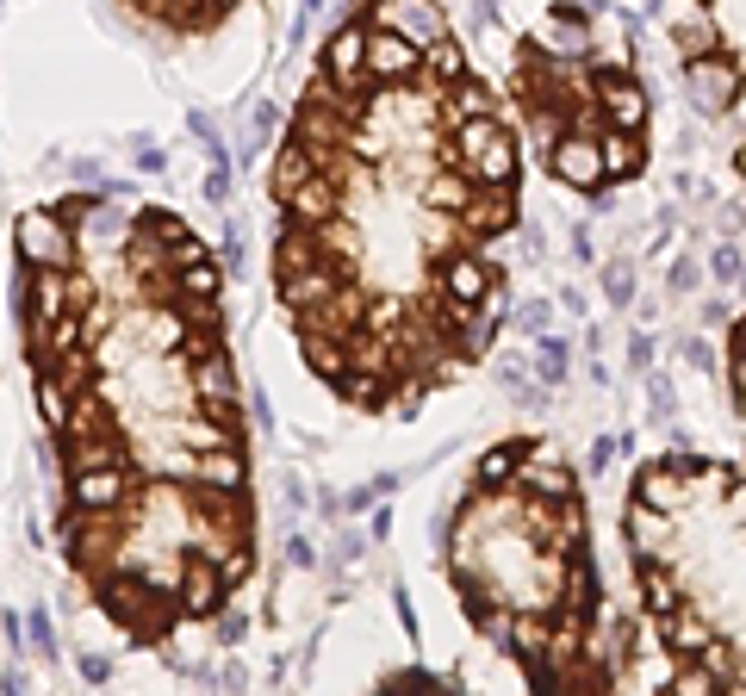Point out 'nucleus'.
Segmentation results:
<instances>
[{
    "instance_id": "f257e3e1",
    "label": "nucleus",
    "mask_w": 746,
    "mask_h": 696,
    "mask_svg": "<svg viewBox=\"0 0 746 696\" xmlns=\"http://www.w3.org/2000/svg\"><path fill=\"white\" fill-rule=\"evenodd\" d=\"M13 330L81 597L131 647L218 622L262 560L218 255L131 187L50 193L13 218Z\"/></svg>"
},
{
    "instance_id": "39448f33",
    "label": "nucleus",
    "mask_w": 746,
    "mask_h": 696,
    "mask_svg": "<svg viewBox=\"0 0 746 696\" xmlns=\"http://www.w3.org/2000/svg\"><path fill=\"white\" fill-rule=\"evenodd\" d=\"M510 119L529 156L579 199H604L647 174L653 106L635 32L610 0H554L510 44Z\"/></svg>"
},
{
    "instance_id": "7ed1b4c3",
    "label": "nucleus",
    "mask_w": 746,
    "mask_h": 696,
    "mask_svg": "<svg viewBox=\"0 0 746 696\" xmlns=\"http://www.w3.org/2000/svg\"><path fill=\"white\" fill-rule=\"evenodd\" d=\"M461 616L535 690H610L604 585L579 473L548 435L492 442L454 498L442 541Z\"/></svg>"
},
{
    "instance_id": "20e7f679",
    "label": "nucleus",
    "mask_w": 746,
    "mask_h": 696,
    "mask_svg": "<svg viewBox=\"0 0 746 696\" xmlns=\"http://www.w3.org/2000/svg\"><path fill=\"white\" fill-rule=\"evenodd\" d=\"M622 541L659 678L684 696H746V467L691 448L641 460Z\"/></svg>"
},
{
    "instance_id": "f03ea898",
    "label": "nucleus",
    "mask_w": 746,
    "mask_h": 696,
    "mask_svg": "<svg viewBox=\"0 0 746 696\" xmlns=\"http://www.w3.org/2000/svg\"><path fill=\"white\" fill-rule=\"evenodd\" d=\"M268 274L311 380L411 417L485 361L510 305L523 137L436 0H361L268 162Z\"/></svg>"
},
{
    "instance_id": "423d86ee",
    "label": "nucleus",
    "mask_w": 746,
    "mask_h": 696,
    "mask_svg": "<svg viewBox=\"0 0 746 696\" xmlns=\"http://www.w3.org/2000/svg\"><path fill=\"white\" fill-rule=\"evenodd\" d=\"M666 38L691 100L734 137V168L746 181V0H672Z\"/></svg>"
},
{
    "instance_id": "6e6552de",
    "label": "nucleus",
    "mask_w": 746,
    "mask_h": 696,
    "mask_svg": "<svg viewBox=\"0 0 746 696\" xmlns=\"http://www.w3.org/2000/svg\"><path fill=\"white\" fill-rule=\"evenodd\" d=\"M728 392H734V423H740V448H746V317H734V330H728Z\"/></svg>"
},
{
    "instance_id": "0eeeda50",
    "label": "nucleus",
    "mask_w": 746,
    "mask_h": 696,
    "mask_svg": "<svg viewBox=\"0 0 746 696\" xmlns=\"http://www.w3.org/2000/svg\"><path fill=\"white\" fill-rule=\"evenodd\" d=\"M137 19H150L156 32H175V38H212L224 19H231L243 0H125Z\"/></svg>"
}]
</instances>
